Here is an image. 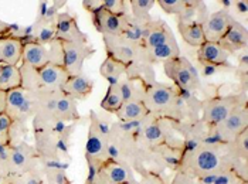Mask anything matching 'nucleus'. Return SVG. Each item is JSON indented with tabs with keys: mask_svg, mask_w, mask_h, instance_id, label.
Masks as SVG:
<instances>
[{
	"mask_svg": "<svg viewBox=\"0 0 248 184\" xmlns=\"http://www.w3.org/2000/svg\"><path fill=\"white\" fill-rule=\"evenodd\" d=\"M240 162L243 160L234 154L231 143L203 142L199 146L182 150L177 171L197 180L213 173L232 170Z\"/></svg>",
	"mask_w": 248,
	"mask_h": 184,
	"instance_id": "obj_1",
	"label": "nucleus"
},
{
	"mask_svg": "<svg viewBox=\"0 0 248 184\" xmlns=\"http://www.w3.org/2000/svg\"><path fill=\"white\" fill-rule=\"evenodd\" d=\"M81 122H58L53 121L43 125H33L34 133V149L40 157L44 159H57L62 162H70V146L71 138L76 128Z\"/></svg>",
	"mask_w": 248,
	"mask_h": 184,
	"instance_id": "obj_2",
	"label": "nucleus"
},
{
	"mask_svg": "<svg viewBox=\"0 0 248 184\" xmlns=\"http://www.w3.org/2000/svg\"><path fill=\"white\" fill-rule=\"evenodd\" d=\"M142 102L148 113L157 119H169L173 122L187 121V108L180 92L173 85L155 82L145 88Z\"/></svg>",
	"mask_w": 248,
	"mask_h": 184,
	"instance_id": "obj_3",
	"label": "nucleus"
},
{
	"mask_svg": "<svg viewBox=\"0 0 248 184\" xmlns=\"http://www.w3.org/2000/svg\"><path fill=\"white\" fill-rule=\"evenodd\" d=\"M247 104L246 93L243 95H216L202 101V112H200V121L207 126L214 128L218 123H221L232 110L238 105Z\"/></svg>",
	"mask_w": 248,
	"mask_h": 184,
	"instance_id": "obj_4",
	"label": "nucleus"
},
{
	"mask_svg": "<svg viewBox=\"0 0 248 184\" xmlns=\"http://www.w3.org/2000/svg\"><path fill=\"white\" fill-rule=\"evenodd\" d=\"M163 70L170 78L173 87H176L177 90L191 93H196L199 90H202L199 71L186 57L180 55L177 58L163 62Z\"/></svg>",
	"mask_w": 248,
	"mask_h": 184,
	"instance_id": "obj_5",
	"label": "nucleus"
},
{
	"mask_svg": "<svg viewBox=\"0 0 248 184\" xmlns=\"http://www.w3.org/2000/svg\"><path fill=\"white\" fill-rule=\"evenodd\" d=\"M112 122L101 118L95 110L90 112V128L85 145V159L105 160Z\"/></svg>",
	"mask_w": 248,
	"mask_h": 184,
	"instance_id": "obj_6",
	"label": "nucleus"
},
{
	"mask_svg": "<svg viewBox=\"0 0 248 184\" xmlns=\"http://www.w3.org/2000/svg\"><path fill=\"white\" fill-rule=\"evenodd\" d=\"M38 109V92H31L17 88L7 92L6 96V115L19 123L33 121Z\"/></svg>",
	"mask_w": 248,
	"mask_h": 184,
	"instance_id": "obj_7",
	"label": "nucleus"
},
{
	"mask_svg": "<svg viewBox=\"0 0 248 184\" xmlns=\"http://www.w3.org/2000/svg\"><path fill=\"white\" fill-rule=\"evenodd\" d=\"M246 129H248V107L247 104H241L221 123L214 128H209L204 142L231 143Z\"/></svg>",
	"mask_w": 248,
	"mask_h": 184,
	"instance_id": "obj_8",
	"label": "nucleus"
},
{
	"mask_svg": "<svg viewBox=\"0 0 248 184\" xmlns=\"http://www.w3.org/2000/svg\"><path fill=\"white\" fill-rule=\"evenodd\" d=\"M40 166V154L33 145L26 140L15 146H10L7 157V174L17 176L27 171H31Z\"/></svg>",
	"mask_w": 248,
	"mask_h": 184,
	"instance_id": "obj_9",
	"label": "nucleus"
},
{
	"mask_svg": "<svg viewBox=\"0 0 248 184\" xmlns=\"http://www.w3.org/2000/svg\"><path fill=\"white\" fill-rule=\"evenodd\" d=\"M102 40H104L107 55L121 61L126 67L136 61L143 51V48L139 44H135L132 41L126 40L124 36H102Z\"/></svg>",
	"mask_w": 248,
	"mask_h": 184,
	"instance_id": "obj_10",
	"label": "nucleus"
},
{
	"mask_svg": "<svg viewBox=\"0 0 248 184\" xmlns=\"http://www.w3.org/2000/svg\"><path fill=\"white\" fill-rule=\"evenodd\" d=\"M91 20L93 24L96 29L98 33H101L102 36H124V33L126 31L128 26H129V20L131 15H125V16H118L112 15L109 12H107L105 9L99 7L94 13H91Z\"/></svg>",
	"mask_w": 248,
	"mask_h": 184,
	"instance_id": "obj_11",
	"label": "nucleus"
},
{
	"mask_svg": "<svg viewBox=\"0 0 248 184\" xmlns=\"http://www.w3.org/2000/svg\"><path fill=\"white\" fill-rule=\"evenodd\" d=\"M134 179L136 177L131 166L105 159L99 166L98 174L93 184H126Z\"/></svg>",
	"mask_w": 248,
	"mask_h": 184,
	"instance_id": "obj_12",
	"label": "nucleus"
},
{
	"mask_svg": "<svg viewBox=\"0 0 248 184\" xmlns=\"http://www.w3.org/2000/svg\"><path fill=\"white\" fill-rule=\"evenodd\" d=\"M64 64L62 67L71 75L82 74L84 62L95 54V48L88 43H62Z\"/></svg>",
	"mask_w": 248,
	"mask_h": 184,
	"instance_id": "obj_13",
	"label": "nucleus"
},
{
	"mask_svg": "<svg viewBox=\"0 0 248 184\" xmlns=\"http://www.w3.org/2000/svg\"><path fill=\"white\" fill-rule=\"evenodd\" d=\"M235 18L230 15L229 9L223 7L214 13L209 15L203 26V34H204V41L209 43H218L224 34L229 31L231 24L234 23Z\"/></svg>",
	"mask_w": 248,
	"mask_h": 184,
	"instance_id": "obj_14",
	"label": "nucleus"
},
{
	"mask_svg": "<svg viewBox=\"0 0 248 184\" xmlns=\"http://www.w3.org/2000/svg\"><path fill=\"white\" fill-rule=\"evenodd\" d=\"M56 38L61 43H88V36L78 27L76 16L70 13L57 15Z\"/></svg>",
	"mask_w": 248,
	"mask_h": 184,
	"instance_id": "obj_15",
	"label": "nucleus"
},
{
	"mask_svg": "<svg viewBox=\"0 0 248 184\" xmlns=\"http://www.w3.org/2000/svg\"><path fill=\"white\" fill-rule=\"evenodd\" d=\"M70 78V74L64 67L47 64L38 70V92H58L62 91L64 84Z\"/></svg>",
	"mask_w": 248,
	"mask_h": 184,
	"instance_id": "obj_16",
	"label": "nucleus"
},
{
	"mask_svg": "<svg viewBox=\"0 0 248 184\" xmlns=\"http://www.w3.org/2000/svg\"><path fill=\"white\" fill-rule=\"evenodd\" d=\"M197 61L200 65H210L214 68L231 67L230 64V54L218 44V43H209L204 41L197 48Z\"/></svg>",
	"mask_w": 248,
	"mask_h": 184,
	"instance_id": "obj_17",
	"label": "nucleus"
},
{
	"mask_svg": "<svg viewBox=\"0 0 248 184\" xmlns=\"http://www.w3.org/2000/svg\"><path fill=\"white\" fill-rule=\"evenodd\" d=\"M176 38L173 36L170 27L168 26L166 21L163 20H151L148 23V29H146V33L140 41V47L145 48V50H149L153 47H157V46H162V44H166V43H170L174 41Z\"/></svg>",
	"mask_w": 248,
	"mask_h": 184,
	"instance_id": "obj_18",
	"label": "nucleus"
},
{
	"mask_svg": "<svg viewBox=\"0 0 248 184\" xmlns=\"http://www.w3.org/2000/svg\"><path fill=\"white\" fill-rule=\"evenodd\" d=\"M218 44L230 55L237 54L240 51H246L248 44L247 29L241 23H238L237 20H234V23L231 24V27L229 29V31L218 41Z\"/></svg>",
	"mask_w": 248,
	"mask_h": 184,
	"instance_id": "obj_19",
	"label": "nucleus"
},
{
	"mask_svg": "<svg viewBox=\"0 0 248 184\" xmlns=\"http://www.w3.org/2000/svg\"><path fill=\"white\" fill-rule=\"evenodd\" d=\"M68 163L57 159H44L40 157V170L44 177V184H71L67 176Z\"/></svg>",
	"mask_w": 248,
	"mask_h": 184,
	"instance_id": "obj_20",
	"label": "nucleus"
},
{
	"mask_svg": "<svg viewBox=\"0 0 248 184\" xmlns=\"http://www.w3.org/2000/svg\"><path fill=\"white\" fill-rule=\"evenodd\" d=\"M21 64L29 65L34 70H41L47 64H50V55L47 46L38 44L36 41H26L23 44Z\"/></svg>",
	"mask_w": 248,
	"mask_h": 184,
	"instance_id": "obj_21",
	"label": "nucleus"
},
{
	"mask_svg": "<svg viewBox=\"0 0 248 184\" xmlns=\"http://www.w3.org/2000/svg\"><path fill=\"white\" fill-rule=\"evenodd\" d=\"M94 91V81L85 74L71 75L62 87V92L74 101H84Z\"/></svg>",
	"mask_w": 248,
	"mask_h": 184,
	"instance_id": "obj_22",
	"label": "nucleus"
},
{
	"mask_svg": "<svg viewBox=\"0 0 248 184\" xmlns=\"http://www.w3.org/2000/svg\"><path fill=\"white\" fill-rule=\"evenodd\" d=\"M125 77L129 79H138V81L143 82L145 85H152L156 82V75H155L153 65L146 61L143 51L136 61H134L132 64H129L126 67Z\"/></svg>",
	"mask_w": 248,
	"mask_h": 184,
	"instance_id": "obj_23",
	"label": "nucleus"
},
{
	"mask_svg": "<svg viewBox=\"0 0 248 184\" xmlns=\"http://www.w3.org/2000/svg\"><path fill=\"white\" fill-rule=\"evenodd\" d=\"M54 121L65 122V123L81 122V115L77 108V101H74L71 96L65 95L62 91L57 99V105L54 110Z\"/></svg>",
	"mask_w": 248,
	"mask_h": 184,
	"instance_id": "obj_24",
	"label": "nucleus"
},
{
	"mask_svg": "<svg viewBox=\"0 0 248 184\" xmlns=\"http://www.w3.org/2000/svg\"><path fill=\"white\" fill-rule=\"evenodd\" d=\"M143 54L145 58L149 64H159V62H166L169 60L173 58H177L180 57V47L177 44V41H170V43H166V44H162V46H157V47H153L149 50H145L143 48Z\"/></svg>",
	"mask_w": 248,
	"mask_h": 184,
	"instance_id": "obj_25",
	"label": "nucleus"
},
{
	"mask_svg": "<svg viewBox=\"0 0 248 184\" xmlns=\"http://www.w3.org/2000/svg\"><path fill=\"white\" fill-rule=\"evenodd\" d=\"M24 41L16 38H0V65H17L21 62Z\"/></svg>",
	"mask_w": 248,
	"mask_h": 184,
	"instance_id": "obj_26",
	"label": "nucleus"
},
{
	"mask_svg": "<svg viewBox=\"0 0 248 184\" xmlns=\"http://www.w3.org/2000/svg\"><path fill=\"white\" fill-rule=\"evenodd\" d=\"M149 113L142 101H126L115 113L119 122H135L146 118Z\"/></svg>",
	"mask_w": 248,
	"mask_h": 184,
	"instance_id": "obj_27",
	"label": "nucleus"
},
{
	"mask_svg": "<svg viewBox=\"0 0 248 184\" xmlns=\"http://www.w3.org/2000/svg\"><path fill=\"white\" fill-rule=\"evenodd\" d=\"M179 33L186 44L190 47H200L204 43L203 34V24L197 21H187V23H177Z\"/></svg>",
	"mask_w": 248,
	"mask_h": 184,
	"instance_id": "obj_28",
	"label": "nucleus"
},
{
	"mask_svg": "<svg viewBox=\"0 0 248 184\" xmlns=\"http://www.w3.org/2000/svg\"><path fill=\"white\" fill-rule=\"evenodd\" d=\"M125 73H126V65L109 55H107L105 61H102V64L99 67V74L109 84L119 82L125 77Z\"/></svg>",
	"mask_w": 248,
	"mask_h": 184,
	"instance_id": "obj_29",
	"label": "nucleus"
},
{
	"mask_svg": "<svg viewBox=\"0 0 248 184\" xmlns=\"http://www.w3.org/2000/svg\"><path fill=\"white\" fill-rule=\"evenodd\" d=\"M21 88V74L17 65H0V91L9 92Z\"/></svg>",
	"mask_w": 248,
	"mask_h": 184,
	"instance_id": "obj_30",
	"label": "nucleus"
},
{
	"mask_svg": "<svg viewBox=\"0 0 248 184\" xmlns=\"http://www.w3.org/2000/svg\"><path fill=\"white\" fill-rule=\"evenodd\" d=\"M124 101H142L143 93H145V88L148 85H145L143 82L138 81V79H129L126 77H124L119 82H118Z\"/></svg>",
	"mask_w": 248,
	"mask_h": 184,
	"instance_id": "obj_31",
	"label": "nucleus"
},
{
	"mask_svg": "<svg viewBox=\"0 0 248 184\" xmlns=\"http://www.w3.org/2000/svg\"><path fill=\"white\" fill-rule=\"evenodd\" d=\"M124 102L125 101H124V96H122V92H121L118 82L116 84H109L104 99L101 101V108L105 112H108V113L115 115L118 112V109L122 107Z\"/></svg>",
	"mask_w": 248,
	"mask_h": 184,
	"instance_id": "obj_32",
	"label": "nucleus"
},
{
	"mask_svg": "<svg viewBox=\"0 0 248 184\" xmlns=\"http://www.w3.org/2000/svg\"><path fill=\"white\" fill-rule=\"evenodd\" d=\"M199 184H248L247 180H243L234 170H224L218 173H213L197 179Z\"/></svg>",
	"mask_w": 248,
	"mask_h": 184,
	"instance_id": "obj_33",
	"label": "nucleus"
},
{
	"mask_svg": "<svg viewBox=\"0 0 248 184\" xmlns=\"http://www.w3.org/2000/svg\"><path fill=\"white\" fill-rule=\"evenodd\" d=\"M156 4V0H131L129 1V10H131V16L136 21H151V10L153 6Z\"/></svg>",
	"mask_w": 248,
	"mask_h": 184,
	"instance_id": "obj_34",
	"label": "nucleus"
},
{
	"mask_svg": "<svg viewBox=\"0 0 248 184\" xmlns=\"http://www.w3.org/2000/svg\"><path fill=\"white\" fill-rule=\"evenodd\" d=\"M20 74H21V88L31 92H38V71L21 64L19 67Z\"/></svg>",
	"mask_w": 248,
	"mask_h": 184,
	"instance_id": "obj_35",
	"label": "nucleus"
},
{
	"mask_svg": "<svg viewBox=\"0 0 248 184\" xmlns=\"http://www.w3.org/2000/svg\"><path fill=\"white\" fill-rule=\"evenodd\" d=\"M9 183L10 184H44V177L40 170V166L37 169L17 174V176H9Z\"/></svg>",
	"mask_w": 248,
	"mask_h": 184,
	"instance_id": "obj_36",
	"label": "nucleus"
},
{
	"mask_svg": "<svg viewBox=\"0 0 248 184\" xmlns=\"http://www.w3.org/2000/svg\"><path fill=\"white\" fill-rule=\"evenodd\" d=\"M231 147L234 154L243 160V162H248V129L243 130L232 142H231Z\"/></svg>",
	"mask_w": 248,
	"mask_h": 184,
	"instance_id": "obj_37",
	"label": "nucleus"
},
{
	"mask_svg": "<svg viewBox=\"0 0 248 184\" xmlns=\"http://www.w3.org/2000/svg\"><path fill=\"white\" fill-rule=\"evenodd\" d=\"M101 7L118 16L129 15V1L125 0H101Z\"/></svg>",
	"mask_w": 248,
	"mask_h": 184,
	"instance_id": "obj_38",
	"label": "nucleus"
},
{
	"mask_svg": "<svg viewBox=\"0 0 248 184\" xmlns=\"http://www.w3.org/2000/svg\"><path fill=\"white\" fill-rule=\"evenodd\" d=\"M156 4H159L165 13L177 17L186 7V0H156Z\"/></svg>",
	"mask_w": 248,
	"mask_h": 184,
	"instance_id": "obj_39",
	"label": "nucleus"
},
{
	"mask_svg": "<svg viewBox=\"0 0 248 184\" xmlns=\"http://www.w3.org/2000/svg\"><path fill=\"white\" fill-rule=\"evenodd\" d=\"M48 55H50V64L61 65L64 64V51H62V43L60 40H53L48 46Z\"/></svg>",
	"mask_w": 248,
	"mask_h": 184,
	"instance_id": "obj_40",
	"label": "nucleus"
},
{
	"mask_svg": "<svg viewBox=\"0 0 248 184\" xmlns=\"http://www.w3.org/2000/svg\"><path fill=\"white\" fill-rule=\"evenodd\" d=\"M13 125V121L6 115H0V145L10 146V129Z\"/></svg>",
	"mask_w": 248,
	"mask_h": 184,
	"instance_id": "obj_41",
	"label": "nucleus"
},
{
	"mask_svg": "<svg viewBox=\"0 0 248 184\" xmlns=\"http://www.w3.org/2000/svg\"><path fill=\"white\" fill-rule=\"evenodd\" d=\"M170 184H199L196 179H193L190 176L182 173V171H174V176L172 179Z\"/></svg>",
	"mask_w": 248,
	"mask_h": 184,
	"instance_id": "obj_42",
	"label": "nucleus"
},
{
	"mask_svg": "<svg viewBox=\"0 0 248 184\" xmlns=\"http://www.w3.org/2000/svg\"><path fill=\"white\" fill-rule=\"evenodd\" d=\"M82 7L91 15V13H94L95 10H98L101 7V0H84Z\"/></svg>",
	"mask_w": 248,
	"mask_h": 184,
	"instance_id": "obj_43",
	"label": "nucleus"
},
{
	"mask_svg": "<svg viewBox=\"0 0 248 184\" xmlns=\"http://www.w3.org/2000/svg\"><path fill=\"white\" fill-rule=\"evenodd\" d=\"M217 71V68L210 67V65H202V75L203 77H210L213 74Z\"/></svg>",
	"mask_w": 248,
	"mask_h": 184,
	"instance_id": "obj_44",
	"label": "nucleus"
},
{
	"mask_svg": "<svg viewBox=\"0 0 248 184\" xmlns=\"http://www.w3.org/2000/svg\"><path fill=\"white\" fill-rule=\"evenodd\" d=\"M6 96H7V92L0 91V115L6 113Z\"/></svg>",
	"mask_w": 248,
	"mask_h": 184,
	"instance_id": "obj_45",
	"label": "nucleus"
},
{
	"mask_svg": "<svg viewBox=\"0 0 248 184\" xmlns=\"http://www.w3.org/2000/svg\"><path fill=\"white\" fill-rule=\"evenodd\" d=\"M235 7H237V12H241L243 15H246V12H247V1H235Z\"/></svg>",
	"mask_w": 248,
	"mask_h": 184,
	"instance_id": "obj_46",
	"label": "nucleus"
},
{
	"mask_svg": "<svg viewBox=\"0 0 248 184\" xmlns=\"http://www.w3.org/2000/svg\"><path fill=\"white\" fill-rule=\"evenodd\" d=\"M0 176H9V174H7V171H6L1 166H0Z\"/></svg>",
	"mask_w": 248,
	"mask_h": 184,
	"instance_id": "obj_47",
	"label": "nucleus"
},
{
	"mask_svg": "<svg viewBox=\"0 0 248 184\" xmlns=\"http://www.w3.org/2000/svg\"><path fill=\"white\" fill-rule=\"evenodd\" d=\"M126 184H142V183H140V180H136V179H134L132 182H129V183H126Z\"/></svg>",
	"mask_w": 248,
	"mask_h": 184,
	"instance_id": "obj_48",
	"label": "nucleus"
}]
</instances>
